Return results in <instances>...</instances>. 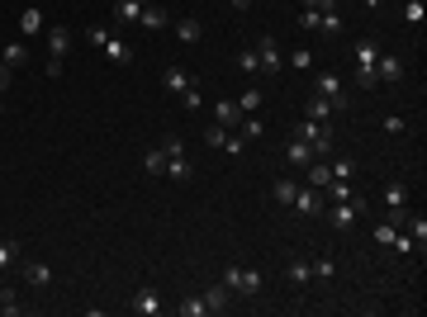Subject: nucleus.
I'll return each mask as SVG.
<instances>
[{"label":"nucleus","mask_w":427,"mask_h":317,"mask_svg":"<svg viewBox=\"0 0 427 317\" xmlns=\"http://www.w3.org/2000/svg\"><path fill=\"white\" fill-rule=\"evenodd\" d=\"M15 313H19V293L0 289V317H15Z\"/></svg>","instance_id":"nucleus-34"},{"label":"nucleus","mask_w":427,"mask_h":317,"mask_svg":"<svg viewBox=\"0 0 427 317\" xmlns=\"http://www.w3.org/2000/svg\"><path fill=\"white\" fill-rule=\"evenodd\" d=\"M375 57H380V48H375L371 38H366V43H356V80H361L366 90L375 85Z\"/></svg>","instance_id":"nucleus-6"},{"label":"nucleus","mask_w":427,"mask_h":317,"mask_svg":"<svg viewBox=\"0 0 427 317\" xmlns=\"http://www.w3.org/2000/svg\"><path fill=\"white\" fill-rule=\"evenodd\" d=\"M271 194H275V204H294L299 185H294V180H275V185H271Z\"/></svg>","instance_id":"nucleus-29"},{"label":"nucleus","mask_w":427,"mask_h":317,"mask_svg":"<svg viewBox=\"0 0 427 317\" xmlns=\"http://www.w3.org/2000/svg\"><path fill=\"white\" fill-rule=\"evenodd\" d=\"M223 137H228V128H218V123L204 128V142H209V147H223Z\"/></svg>","instance_id":"nucleus-46"},{"label":"nucleus","mask_w":427,"mask_h":317,"mask_svg":"<svg viewBox=\"0 0 427 317\" xmlns=\"http://www.w3.org/2000/svg\"><path fill=\"white\" fill-rule=\"evenodd\" d=\"M319 33H342V15H337V10H332V15H323Z\"/></svg>","instance_id":"nucleus-44"},{"label":"nucleus","mask_w":427,"mask_h":317,"mask_svg":"<svg viewBox=\"0 0 427 317\" xmlns=\"http://www.w3.org/2000/svg\"><path fill=\"white\" fill-rule=\"evenodd\" d=\"M0 62L15 71V67H24V62H29V48H24V43H5V48H0Z\"/></svg>","instance_id":"nucleus-21"},{"label":"nucleus","mask_w":427,"mask_h":317,"mask_svg":"<svg viewBox=\"0 0 427 317\" xmlns=\"http://www.w3.org/2000/svg\"><path fill=\"white\" fill-rule=\"evenodd\" d=\"M143 166H147V171H152V175H161V171H166V152H147V157H143Z\"/></svg>","instance_id":"nucleus-40"},{"label":"nucleus","mask_w":427,"mask_h":317,"mask_svg":"<svg viewBox=\"0 0 427 317\" xmlns=\"http://www.w3.org/2000/svg\"><path fill=\"white\" fill-rule=\"evenodd\" d=\"M332 114H337V109L328 105V100H323V95H309V105H304V119H314V123H328V119H332Z\"/></svg>","instance_id":"nucleus-16"},{"label":"nucleus","mask_w":427,"mask_h":317,"mask_svg":"<svg viewBox=\"0 0 427 317\" xmlns=\"http://www.w3.org/2000/svg\"><path fill=\"white\" fill-rule=\"evenodd\" d=\"M394 237H399L394 223H380V228H375V241H380V246H394Z\"/></svg>","instance_id":"nucleus-41"},{"label":"nucleus","mask_w":427,"mask_h":317,"mask_svg":"<svg viewBox=\"0 0 427 317\" xmlns=\"http://www.w3.org/2000/svg\"><path fill=\"white\" fill-rule=\"evenodd\" d=\"M223 289L238 293V298H257V293H261V275H257L252 265H228V270H223Z\"/></svg>","instance_id":"nucleus-1"},{"label":"nucleus","mask_w":427,"mask_h":317,"mask_svg":"<svg viewBox=\"0 0 427 317\" xmlns=\"http://www.w3.org/2000/svg\"><path fill=\"white\" fill-rule=\"evenodd\" d=\"M247 5H252V0H233V10H247Z\"/></svg>","instance_id":"nucleus-50"},{"label":"nucleus","mask_w":427,"mask_h":317,"mask_svg":"<svg viewBox=\"0 0 427 317\" xmlns=\"http://www.w3.org/2000/svg\"><path fill=\"white\" fill-rule=\"evenodd\" d=\"M332 275H337V261H332V256H319V261H314V280H332Z\"/></svg>","instance_id":"nucleus-35"},{"label":"nucleus","mask_w":427,"mask_h":317,"mask_svg":"<svg viewBox=\"0 0 427 317\" xmlns=\"http://www.w3.org/2000/svg\"><path fill=\"white\" fill-rule=\"evenodd\" d=\"M328 171H332V180H356V161H351V157H337Z\"/></svg>","instance_id":"nucleus-27"},{"label":"nucleus","mask_w":427,"mask_h":317,"mask_svg":"<svg viewBox=\"0 0 427 317\" xmlns=\"http://www.w3.org/2000/svg\"><path fill=\"white\" fill-rule=\"evenodd\" d=\"M143 5H152V0H114V19H119V24H138Z\"/></svg>","instance_id":"nucleus-14"},{"label":"nucleus","mask_w":427,"mask_h":317,"mask_svg":"<svg viewBox=\"0 0 427 317\" xmlns=\"http://www.w3.org/2000/svg\"><path fill=\"white\" fill-rule=\"evenodd\" d=\"M361 213H366V199H361V194L337 199V204H332V228H342V232H347V228H356V223H361Z\"/></svg>","instance_id":"nucleus-4"},{"label":"nucleus","mask_w":427,"mask_h":317,"mask_svg":"<svg viewBox=\"0 0 427 317\" xmlns=\"http://www.w3.org/2000/svg\"><path fill=\"white\" fill-rule=\"evenodd\" d=\"M166 175H171V180H190V161L186 157H166Z\"/></svg>","instance_id":"nucleus-31"},{"label":"nucleus","mask_w":427,"mask_h":317,"mask_svg":"<svg viewBox=\"0 0 427 317\" xmlns=\"http://www.w3.org/2000/svg\"><path fill=\"white\" fill-rule=\"evenodd\" d=\"M314 95H323V100L337 109V114H347V105H351V95H347V85H342V76H332V71H319V76H314Z\"/></svg>","instance_id":"nucleus-2"},{"label":"nucleus","mask_w":427,"mask_h":317,"mask_svg":"<svg viewBox=\"0 0 427 317\" xmlns=\"http://www.w3.org/2000/svg\"><path fill=\"white\" fill-rule=\"evenodd\" d=\"M24 280L29 284H33V289H48V284H53V265H24Z\"/></svg>","instance_id":"nucleus-19"},{"label":"nucleus","mask_w":427,"mask_h":317,"mask_svg":"<svg viewBox=\"0 0 427 317\" xmlns=\"http://www.w3.org/2000/svg\"><path fill=\"white\" fill-rule=\"evenodd\" d=\"M385 132H389V137H403V132H408V123H403L399 114H389V119H385Z\"/></svg>","instance_id":"nucleus-45"},{"label":"nucleus","mask_w":427,"mask_h":317,"mask_svg":"<svg viewBox=\"0 0 427 317\" xmlns=\"http://www.w3.org/2000/svg\"><path fill=\"white\" fill-rule=\"evenodd\" d=\"M403 76V62L394 53H385V57H375V80H399Z\"/></svg>","instance_id":"nucleus-13"},{"label":"nucleus","mask_w":427,"mask_h":317,"mask_svg":"<svg viewBox=\"0 0 427 317\" xmlns=\"http://www.w3.org/2000/svg\"><path fill=\"white\" fill-rule=\"evenodd\" d=\"M290 209H299L304 218H314V213H323V194H319L314 185H309V189L299 185V194H294V204H290Z\"/></svg>","instance_id":"nucleus-7"},{"label":"nucleus","mask_w":427,"mask_h":317,"mask_svg":"<svg viewBox=\"0 0 427 317\" xmlns=\"http://www.w3.org/2000/svg\"><path fill=\"white\" fill-rule=\"evenodd\" d=\"M67 48H72V28L53 24V28H48V53H53V57H67Z\"/></svg>","instance_id":"nucleus-15"},{"label":"nucleus","mask_w":427,"mask_h":317,"mask_svg":"<svg viewBox=\"0 0 427 317\" xmlns=\"http://www.w3.org/2000/svg\"><path fill=\"white\" fill-rule=\"evenodd\" d=\"M134 313L138 317H157L161 313V293L157 289H138L134 293Z\"/></svg>","instance_id":"nucleus-10"},{"label":"nucleus","mask_w":427,"mask_h":317,"mask_svg":"<svg viewBox=\"0 0 427 317\" xmlns=\"http://www.w3.org/2000/svg\"><path fill=\"white\" fill-rule=\"evenodd\" d=\"M403 19H408V24H418V28H423V19H427L423 0H408V5H403Z\"/></svg>","instance_id":"nucleus-36"},{"label":"nucleus","mask_w":427,"mask_h":317,"mask_svg":"<svg viewBox=\"0 0 427 317\" xmlns=\"http://www.w3.org/2000/svg\"><path fill=\"white\" fill-rule=\"evenodd\" d=\"M238 109H242V114H257V109H261V90H257V85H247V90L238 95Z\"/></svg>","instance_id":"nucleus-26"},{"label":"nucleus","mask_w":427,"mask_h":317,"mask_svg":"<svg viewBox=\"0 0 427 317\" xmlns=\"http://www.w3.org/2000/svg\"><path fill=\"white\" fill-rule=\"evenodd\" d=\"M181 109H186V114H200V109H204V95H200L195 85H186V90H181Z\"/></svg>","instance_id":"nucleus-28"},{"label":"nucleus","mask_w":427,"mask_h":317,"mask_svg":"<svg viewBox=\"0 0 427 317\" xmlns=\"http://www.w3.org/2000/svg\"><path fill=\"white\" fill-rule=\"evenodd\" d=\"M176 313H181V317H204V313H209V303H204V298H186V303H176Z\"/></svg>","instance_id":"nucleus-32"},{"label":"nucleus","mask_w":427,"mask_h":317,"mask_svg":"<svg viewBox=\"0 0 427 317\" xmlns=\"http://www.w3.org/2000/svg\"><path fill=\"white\" fill-rule=\"evenodd\" d=\"M10 80H15V76H10V67L0 62V90H10Z\"/></svg>","instance_id":"nucleus-49"},{"label":"nucleus","mask_w":427,"mask_h":317,"mask_svg":"<svg viewBox=\"0 0 427 317\" xmlns=\"http://www.w3.org/2000/svg\"><path fill=\"white\" fill-rule=\"evenodd\" d=\"M214 123H218V128H238L242 123L238 100H218V105H214Z\"/></svg>","instance_id":"nucleus-9"},{"label":"nucleus","mask_w":427,"mask_h":317,"mask_svg":"<svg viewBox=\"0 0 427 317\" xmlns=\"http://www.w3.org/2000/svg\"><path fill=\"white\" fill-rule=\"evenodd\" d=\"M100 53H105L109 62H114V67H129V62H134V48H129L124 38H114V33L105 38V48H100Z\"/></svg>","instance_id":"nucleus-11"},{"label":"nucleus","mask_w":427,"mask_h":317,"mask_svg":"<svg viewBox=\"0 0 427 317\" xmlns=\"http://www.w3.org/2000/svg\"><path fill=\"white\" fill-rule=\"evenodd\" d=\"M304 171H309V185H314V189H323V185H328V180H332V171H328V161H309V166H304Z\"/></svg>","instance_id":"nucleus-22"},{"label":"nucleus","mask_w":427,"mask_h":317,"mask_svg":"<svg viewBox=\"0 0 427 317\" xmlns=\"http://www.w3.org/2000/svg\"><path fill=\"white\" fill-rule=\"evenodd\" d=\"M161 85H166L171 95H181V90H186V85H195V80H190V71H186V67H166V76H161Z\"/></svg>","instance_id":"nucleus-17"},{"label":"nucleus","mask_w":427,"mask_h":317,"mask_svg":"<svg viewBox=\"0 0 427 317\" xmlns=\"http://www.w3.org/2000/svg\"><path fill=\"white\" fill-rule=\"evenodd\" d=\"M138 24H143V28H152V33H157V28H171V15H166V10H161L157 0H152V5H143V15H138Z\"/></svg>","instance_id":"nucleus-12"},{"label":"nucleus","mask_w":427,"mask_h":317,"mask_svg":"<svg viewBox=\"0 0 427 317\" xmlns=\"http://www.w3.org/2000/svg\"><path fill=\"white\" fill-rule=\"evenodd\" d=\"M242 142H247L242 132H228V137H223V147H228V157H242Z\"/></svg>","instance_id":"nucleus-47"},{"label":"nucleus","mask_w":427,"mask_h":317,"mask_svg":"<svg viewBox=\"0 0 427 317\" xmlns=\"http://www.w3.org/2000/svg\"><path fill=\"white\" fill-rule=\"evenodd\" d=\"M257 62H261V71H266V76H280V71H285V53H280V43H275L271 33L257 43Z\"/></svg>","instance_id":"nucleus-5"},{"label":"nucleus","mask_w":427,"mask_h":317,"mask_svg":"<svg viewBox=\"0 0 427 317\" xmlns=\"http://www.w3.org/2000/svg\"><path fill=\"white\" fill-rule=\"evenodd\" d=\"M19 265V241H0V270Z\"/></svg>","instance_id":"nucleus-33"},{"label":"nucleus","mask_w":427,"mask_h":317,"mask_svg":"<svg viewBox=\"0 0 427 317\" xmlns=\"http://www.w3.org/2000/svg\"><path fill=\"white\" fill-rule=\"evenodd\" d=\"M238 67L247 71V76H261V62H257V48H242V53H238Z\"/></svg>","instance_id":"nucleus-30"},{"label":"nucleus","mask_w":427,"mask_h":317,"mask_svg":"<svg viewBox=\"0 0 427 317\" xmlns=\"http://www.w3.org/2000/svg\"><path fill=\"white\" fill-rule=\"evenodd\" d=\"M304 10H319V15H332V10H337V0H304Z\"/></svg>","instance_id":"nucleus-48"},{"label":"nucleus","mask_w":427,"mask_h":317,"mask_svg":"<svg viewBox=\"0 0 427 317\" xmlns=\"http://www.w3.org/2000/svg\"><path fill=\"white\" fill-rule=\"evenodd\" d=\"M361 5H366V10H375V5H380V0H361Z\"/></svg>","instance_id":"nucleus-51"},{"label":"nucleus","mask_w":427,"mask_h":317,"mask_svg":"<svg viewBox=\"0 0 427 317\" xmlns=\"http://www.w3.org/2000/svg\"><path fill=\"white\" fill-rule=\"evenodd\" d=\"M319 24H323L319 10H299V28H304V33H319Z\"/></svg>","instance_id":"nucleus-37"},{"label":"nucleus","mask_w":427,"mask_h":317,"mask_svg":"<svg viewBox=\"0 0 427 317\" xmlns=\"http://www.w3.org/2000/svg\"><path fill=\"white\" fill-rule=\"evenodd\" d=\"M403 199H408V185H403V180H389V185H385V204H389V209H403Z\"/></svg>","instance_id":"nucleus-25"},{"label":"nucleus","mask_w":427,"mask_h":317,"mask_svg":"<svg viewBox=\"0 0 427 317\" xmlns=\"http://www.w3.org/2000/svg\"><path fill=\"white\" fill-rule=\"evenodd\" d=\"M242 137H261V132H266V123H261V119H252V114H242Z\"/></svg>","instance_id":"nucleus-38"},{"label":"nucleus","mask_w":427,"mask_h":317,"mask_svg":"<svg viewBox=\"0 0 427 317\" xmlns=\"http://www.w3.org/2000/svg\"><path fill=\"white\" fill-rule=\"evenodd\" d=\"M228 298H233V293L223 289V284H214V289L204 293V303H209V313H228Z\"/></svg>","instance_id":"nucleus-24"},{"label":"nucleus","mask_w":427,"mask_h":317,"mask_svg":"<svg viewBox=\"0 0 427 317\" xmlns=\"http://www.w3.org/2000/svg\"><path fill=\"white\" fill-rule=\"evenodd\" d=\"M176 38H181V43H200V38H204V24H200V19H176Z\"/></svg>","instance_id":"nucleus-20"},{"label":"nucleus","mask_w":427,"mask_h":317,"mask_svg":"<svg viewBox=\"0 0 427 317\" xmlns=\"http://www.w3.org/2000/svg\"><path fill=\"white\" fill-rule=\"evenodd\" d=\"M285 67H299V71H309V67H314V53H309V48H299V53L285 57Z\"/></svg>","instance_id":"nucleus-39"},{"label":"nucleus","mask_w":427,"mask_h":317,"mask_svg":"<svg viewBox=\"0 0 427 317\" xmlns=\"http://www.w3.org/2000/svg\"><path fill=\"white\" fill-rule=\"evenodd\" d=\"M394 251H399V256H413V251H418V241H413V237H408V232L399 228V237H394Z\"/></svg>","instance_id":"nucleus-43"},{"label":"nucleus","mask_w":427,"mask_h":317,"mask_svg":"<svg viewBox=\"0 0 427 317\" xmlns=\"http://www.w3.org/2000/svg\"><path fill=\"white\" fill-rule=\"evenodd\" d=\"M294 137H299V142H309L319 157H323V152H332V128H328V123H314V119H304V123L294 128Z\"/></svg>","instance_id":"nucleus-3"},{"label":"nucleus","mask_w":427,"mask_h":317,"mask_svg":"<svg viewBox=\"0 0 427 317\" xmlns=\"http://www.w3.org/2000/svg\"><path fill=\"white\" fill-rule=\"evenodd\" d=\"M285 161H290L294 171H304L309 161H319V152H314L309 142H299V137H290V147H285Z\"/></svg>","instance_id":"nucleus-8"},{"label":"nucleus","mask_w":427,"mask_h":317,"mask_svg":"<svg viewBox=\"0 0 427 317\" xmlns=\"http://www.w3.org/2000/svg\"><path fill=\"white\" fill-rule=\"evenodd\" d=\"M19 28H24V33H38V28H48V19H43V10H38V5H29L24 15H19Z\"/></svg>","instance_id":"nucleus-23"},{"label":"nucleus","mask_w":427,"mask_h":317,"mask_svg":"<svg viewBox=\"0 0 427 317\" xmlns=\"http://www.w3.org/2000/svg\"><path fill=\"white\" fill-rule=\"evenodd\" d=\"M105 38H109L105 24H90V28H86V43H90V48H105Z\"/></svg>","instance_id":"nucleus-42"},{"label":"nucleus","mask_w":427,"mask_h":317,"mask_svg":"<svg viewBox=\"0 0 427 317\" xmlns=\"http://www.w3.org/2000/svg\"><path fill=\"white\" fill-rule=\"evenodd\" d=\"M285 280H290L294 289H304V284L314 280V261H290V270H285Z\"/></svg>","instance_id":"nucleus-18"}]
</instances>
